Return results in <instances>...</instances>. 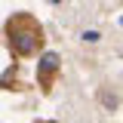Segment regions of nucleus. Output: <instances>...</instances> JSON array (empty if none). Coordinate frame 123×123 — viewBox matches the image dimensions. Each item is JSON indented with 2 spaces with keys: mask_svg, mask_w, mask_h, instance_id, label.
I'll use <instances>...</instances> for the list:
<instances>
[{
  "mask_svg": "<svg viewBox=\"0 0 123 123\" xmlns=\"http://www.w3.org/2000/svg\"><path fill=\"white\" fill-rule=\"evenodd\" d=\"M12 46H15L18 55H31V52L37 49V34H34V31H18L12 37Z\"/></svg>",
  "mask_w": 123,
  "mask_h": 123,
  "instance_id": "f257e3e1",
  "label": "nucleus"
},
{
  "mask_svg": "<svg viewBox=\"0 0 123 123\" xmlns=\"http://www.w3.org/2000/svg\"><path fill=\"white\" fill-rule=\"evenodd\" d=\"M55 68H59V55H55V52H46L43 59H40V71L49 74V71H55Z\"/></svg>",
  "mask_w": 123,
  "mask_h": 123,
  "instance_id": "f03ea898",
  "label": "nucleus"
},
{
  "mask_svg": "<svg viewBox=\"0 0 123 123\" xmlns=\"http://www.w3.org/2000/svg\"><path fill=\"white\" fill-rule=\"evenodd\" d=\"M80 37H83V40H86V43H95V40H98V31H83V34H80Z\"/></svg>",
  "mask_w": 123,
  "mask_h": 123,
  "instance_id": "7ed1b4c3",
  "label": "nucleus"
}]
</instances>
